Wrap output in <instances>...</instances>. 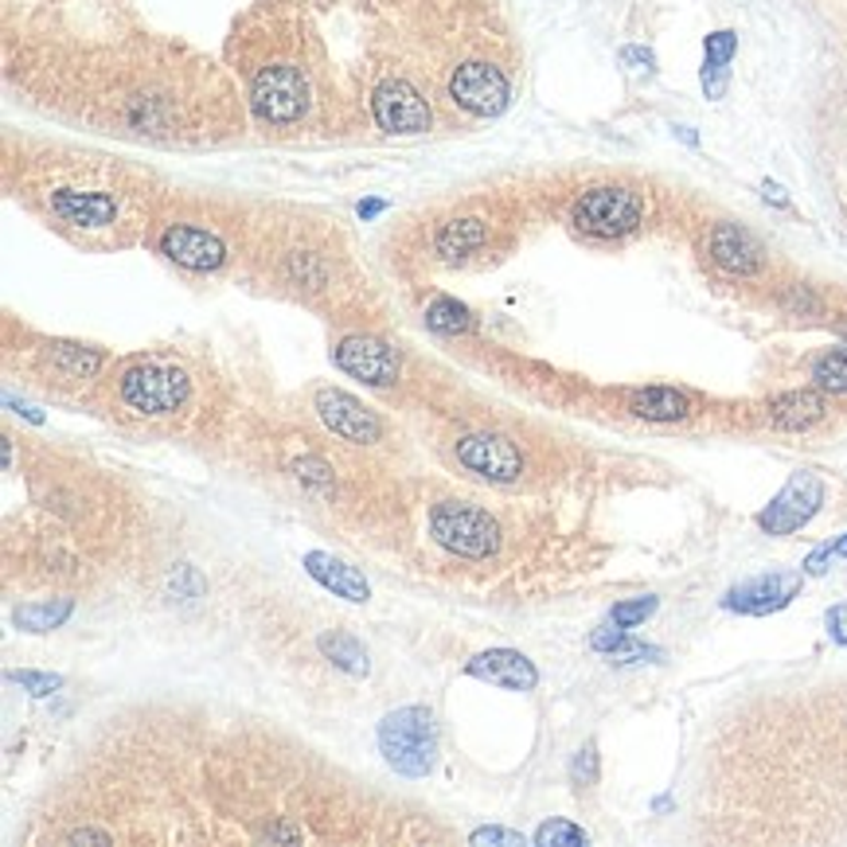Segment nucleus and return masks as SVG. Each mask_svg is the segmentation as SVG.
Here are the masks:
<instances>
[{
  "instance_id": "nucleus-23",
  "label": "nucleus",
  "mask_w": 847,
  "mask_h": 847,
  "mask_svg": "<svg viewBox=\"0 0 847 847\" xmlns=\"http://www.w3.org/2000/svg\"><path fill=\"white\" fill-rule=\"evenodd\" d=\"M734 51H739V36H734L731 27L711 32V36L703 39V90H707V99H723L726 79H731Z\"/></svg>"
},
{
  "instance_id": "nucleus-12",
  "label": "nucleus",
  "mask_w": 847,
  "mask_h": 847,
  "mask_svg": "<svg viewBox=\"0 0 847 847\" xmlns=\"http://www.w3.org/2000/svg\"><path fill=\"white\" fill-rule=\"evenodd\" d=\"M454 457L461 469H469V473L484 477V481H492V484H512V481H519V473H524V457H519V449L500 434L457 437Z\"/></svg>"
},
{
  "instance_id": "nucleus-2",
  "label": "nucleus",
  "mask_w": 847,
  "mask_h": 847,
  "mask_svg": "<svg viewBox=\"0 0 847 847\" xmlns=\"http://www.w3.org/2000/svg\"><path fill=\"white\" fill-rule=\"evenodd\" d=\"M192 399V375L172 359H129L117 371V402L137 419H172Z\"/></svg>"
},
{
  "instance_id": "nucleus-32",
  "label": "nucleus",
  "mask_w": 847,
  "mask_h": 847,
  "mask_svg": "<svg viewBox=\"0 0 847 847\" xmlns=\"http://www.w3.org/2000/svg\"><path fill=\"white\" fill-rule=\"evenodd\" d=\"M656 656H661V652H656V649H649V644H641V641H629V637H625V641H621V644H617V649H614V652H609V661H614V664H637V661H656Z\"/></svg>"
},
{
  "instance_id": "nucleus-25",
  "label": "nucleus",
  "mask_w": 847,
  "mask_h": 847,
  "mask_svg": "<svg viewBox=\"0 0 847 847\" xmlns=\"http://www.w3.org/2000/svg\"><path fill=\"white\" fill-rule=\"evenodd\" d=\"M71 617V602H39V606H24L16 609V625H24L27 633H47V629H59L62 621Z\"/></svg>"
},
{
  "instance_id": "nucleus-10",
  "label": "nucleus",
  "mask_w": 847,
  "mask_h": 847,
  "mask_svg": "<svg viewBox=\"0 0 847 847\" xmlns=\"http://www.w3.org/2000/svg\"><path fill=\"white\" fill-rule=\"evenodd\" d=\"M824 504V481L809 469L789 477V484L758 512V527L766 536H793L809 524Z\"/></svg>"
},
{
  "instance_id": "nucleus-15",
  "label": "nucleus",
  "mask_w": 847,
  "mask_h": 847,
  "mask_svg": "<svg viewBox=\"0 0 847 847\" xmlns=\"http://www.w3.org/2000/svg\"><path fill=\"white\" fill-rule=\"evenodd\" d=\"M801 594V574H762V579H749L742 586H734L731 594L723 598V606L731 614H749V617H766L786 609L789 602Z\"/></svg>"
},
{
  "instance_id": "nucleus-30",
  "label": "nucleus",
  "mask_w": 847,
  "mask_h": 847,
  "mask_svg": "<svg viewBox=\"0 0 847 847\" xmlns=\"http://www.w3.org/2000/svg\"><path fill=\"white\" fill-rule=\"evenodd\" d=\"M571 777H574V786H594L598 781V749L594 746H582L579 754H574V766H571Z\"/></svg>"
},
{
  "instance_id": "nucleus-8",
  "label": "nucleus",
  "mask_w": 847,
  "mask_h": 847,
  "mask_svg": "<svg viewBox=\"0 0 847 847\" xmlns=\"http://www.w3.org/2000/svg\"><path fill=\"white\" fill-rule=\"evenodd\" d=\"M371 117L384 134L394 137H419L434 129V106L430 99L402 75H387L384 82H375L371 90Z\"/></svg>"
},
{
  "instance_id": "nucleus-3",
  "label": "nucleus",
  "mask_w": 847,
  "mask_h": 847,
  "mask_svg": "<svg viewBox=\"0 0 847 847\" xmlns=\"http://www.w3.org/2000/svg\"><path fill=\"white\" fill-rule=\"evenodd\" d=\"M571 224L590 239H625L644 224V196L629 184L586 187L571 207Z\"/></svg>"
},
{
  "instance_id": "nucleus-29",
  "label": "nucleus",
  "mask_w": 847,
  "mask_h": 847,
  "mask_svg": "<svg viewBox=\"0 0 847 847\" xmlns=\"http://www.w3.org/2000/svg\"><path fill=\"white\" fill-rule=\"evenodd\" d=\"M652 609H656V598H633V602H621V606H614V614H609V621L621 625V629H633V625H641L644 617H652Z\"/></svg>"
},
{
  "instance_id": "nucleus-17",
  "label": "nucleus",
  "mask_w": 847,
  "mask_h": 847,
  "mask_svg": "<svg viewBox=\"0 0 847 847\" xmlns=\"http://www.w3.org/2000/svg\"><path fill=\"white\" fill-rule=\"evenodd\" d=\"M282 277H286V286H297L305 297H321L336 282V259L324 247H312V242L297 247L294 242L282 254Z\"/></svg>"
},
{
  "instance_id": "nucleus-22",
  "label": "nucleus",
  "mask_w": 847,
  "mask_h": 847,
  "mask_svg": "<svg viewBox=\"0 0 847 847\" xmlns=\"http://www.w3.org/2000/svg\"><path fill=\"white\" fill-rule=\"evenodd\" d=\"M492 227L489 219H481V215H461V219H449V224H442V231H437L434 247L442 259L457 262V259H469V254H477V250L489 242Z\"/></svg>"
},
{
  "instance_id": "nucleus-31",
  "label": "nucleus",
  "mask_w": 847,
  "mask_h": 847,
  "mask_svg": "<svg viewBox=\"0 0 847 847\" xmlns=\"http://www.w3.org/2000/svg\"><path fill=\"white\" fill-rule=\"evenodd\" d=\"M12 684L27 687L32 696H51L55 687H62L59 676H47V672H12Z\"/></svg>"
},
{
  "instance_id": "nucleus-33",
  "label": "nucleus",
  "mask_w": 847,
  "mask_h": 847,
  "mask_svg": "<svg viewBox=\"0 0 847 847\" xmlns=\"http://www.w3.org/2000/svg\"><path fill=\"white\" fill-rule=\"evenodd\" d=\"M473 844H508V847H524V836L519 832H508V828H481L473 832Z\"/></svg>"
},
{
  "instance_id": "nucleus-13",
  "label": "nucleus",
  "mask_w": 847,
  "mask_h": 847,
  "mask_svg": "<svg viewBox=\"0 0 847 847\" xmlns=\"http://www.w3.org/2000/svg\"><path fill=\"white\" fill-rule=\"evenodd\" d=\"M312 411H317V419H321L324 426L340 437V442H352V446H375V442L384 437V422H379V414L367 411L364 402L352 399V394H344V391H332V387L317 391Z\"/></svg>"
},
{
  "instance_id": "nucleus-16",
  "label": "nucleus",
  "mask_w": 847,
  "mask_h": 847,
  "mask_svg": "<svg viewBox=\"0 0 847 847\" xmlns=\"http://www.w3.org/2000/svg\"><path fill=\"white\" fill-rule=\"evenodd\" d=\"M707 259L731 277H749L758 274L766 262V247H762L746 227L739 224H714L707 234Z\"/></svg>"
},
{
  "instance_id": "nucleus-19",
  "label": "nucleus",
  "mask_w": 847,
  "mask_h": 847,
  "mask_svg": "<svg viewBox=\"0 0 847 847\" xmlns=\"http://www.w3.org/2000/svg\"><path fill=\"white\" fill-rule=\"evenodd\" d=\"M824 414H828V407H824V391H816V387L777 394V399L766 407L769 426L786 430V434H804V430H812L816 422H824Z\"/></svg>"
},
{
  "instance_id": "nucleus-14",
  "label": "nucleus",
  "mask_w": 847,
  "mask_h": 847,
  "mask_svg": "<svg viewBox=\"0 0 847 847\" xmlns=\"http://www.w3.org/2000/svg\"><path fill=\"white\" fill-rule=\"evenodd\" d=\"M106 367V352L87 348V344H67L51 340L39 348V379L47 387H82Z\"/></svg>"
},
{
  "instance_id": "nucleus-36",
  "label": "nucleus",
  "mask_w": 847,
  "mask_h": 847,
  "mask_svg": "<svg viewBox=\"0 0 847 847\" xmlns=\"http://www.w3.org/2000/svg\"><path fill=\"white\" fill-rule=\"evenodd\" d=\"M766 199H774V204H781V207H789V196L781 192L777 184H766Z\"/></svg>"
},
{
  "instance_id": "nucleus-37",
  "label": "nucleus",
  "mask_w": 847,
  "mask_h": 847,
  "mask_svg": "<svg viewBox=\"0 0 847 847\" xmlns=\"http://www.w3.org/2000/svg\"><path fill=\"white\" fill-rule=\"evenodd\" d=\"M836 554H847V536H844V543L836 539Z\"/></svg>"
},
{
  "instance_id": "nucleus-4",
  "label": "nucleus",
  "mask_w": 847,
  "mask_h": 847,
  "mask_svg": "<svg viewBox=\"0 0 847 847\" xmlns=\"http://www.w3.org/2000/svg\"><path fill=\"white\" fill-rule=\"evenodd\" d=\"M44 207L51 224L82 234H102L122 224L125 199L122 192L102 184H51L44 187Z\"/></svg>"
},
{
  "instance_id": "nucleus-5",
  "label": "nucleus",
  "mask_w": 847,
  "mask_h": 847,
  "mask_svg": "<svg viewBox=\"0 0 847 847\" xmlns=\"http://www.w3.org/2000/svg\"><path fill=\"white\" fill-rule=\"evenodd\" d=\"M379 749L402 777H426L437 762V726L426 707H399L379 726Z\"/></svg>"
},
{
  "instance_id": "nucleus-18",
  "label": "nucleus",
  "mask_w": 847,
  "mask_h": 847,
  "mask_svg": "<svg viewBox=\"0 0 847 847\" xmlns=\"http://www.w3.org/2000/svg\"><path fill=\"white\" fill-rule=\"evenodd\" d=\"M469 676L473 679H484L492 687H508V691H531L539 684V672L536 664L527 661L524 652L516 649H489L481 656L469 661Z\"/></svg>"
},
{
  "instance_id": "nucleus-9",
  "label": "nucleus",
  "mask_w": 847,
  "mask_h": 847,
  "mask_svg": "<svg viewBox=\"0 0 847 847\" xmlns=\"http://www.w3.org/2000/svg\"><path fill=\"white\" fill-rule=\"evenodd\" d=\"M157 250L164 259L176 262L184 270H196V274H215L224 270L231 259V247H227L224 231L211 224H199V219H172L161 227L157 234Z\"/></svg>"
},
{
  "instance_id": "nucleus-21",
  "label": "nucleus",
  "mask_w": 847,
  "mask_h": 847,
  "mask_svg": "<svg viewBox=\"0 0 847 847\" xmlns=\"http://www.w3.org/2000/svg\"><path fill=\"white\" fill-rule=\"evenodd\" d=\"M629 414L644 422H684L691 414V399L679 387H637L629 391Z\"/></svg>"
},
{
  "instance_id": "nucleus-35",
  "label": "nucleus",
  "mask_w": 847,
  "mask_h": 847,
  "mask_svg": "<svg viewBox=\"0 0 847 847\" xmlns=\"http://www.w3.org/2000/svg\"><path fill=\"white\" fill-rule=\"evenodd\" d=\"M828 629H832V637H836L839 644H847V606L828 609Z\"/></svg>"
},
{
  "instance_id": "nucleus-7",
  "label": "nucleus",
  "mask_w": 847,
  "mask_h": 847,
  "mask_svg": "<svg viewBox=\"0 0 847 847\" xmlns=\"http://www.w3.org/2000/svg\"><path fill=\"white\" fill-rule=\"evenodd\" d=\"M430 536L461 559H489L500 547L496 519L473 504H457V500H446L430 512Z\"/></svg>"
},
{
  "instance_id": "nucleus-26",
  "label": "nucleus",
  "mask_w": 847,
  "mask_h": 847,
  "mask_svg": "<svg viewBox=\"0 0 847 847\" xmlns=\"http://www.w3.org/2000/svg\"><path fill=\"white\" fill-rule=\"evenodd\" d=\"M426 324L437 332H469L473 329V312L465 309V305H457L454 297H437L426 309Z\"/></svg>"
},
{
  "instance_id": "nucleus-6",
  "label": "nucleus",
  "mask_w": 847,
  "mask_h": 847,
  "mask_svg": "<svg viewBox=\"0 0 847 847\" xmlns=\"http://www.w3.org/2000/svg\"><path fill=\"white\" fill-rule=\"evenodd\" d=\"M446 90H449V102L461 106L465 114L496 117V114H504L512 102V75L504 71L496 59L473 55V59H461L454 71H449Z\"/></svg>"
},
{
  "instance_id": "nucleus-27",
  "label": "nucleus",
  "mask_w": 847,
  "mask_h": 847,
  "mask_svg": "<svg viewBox=\"0 0 847 847\" xmlns=\"http://www.w3.org/2000/svg\"><path fill=\"white\" fill-rule=\"evenodd\" d=\"M321 649H324V656H332V661H336L344 672H352V676H359V672H367V652L359 649L356 637H348V633L321 637Z\"/></svg>"
},
{
  "instance_id": "nucleus-11",
  "label": "nucleus",
  "mask_w": 847,
  "mask_h": 847,
  "mask_svg": "<svg viewBox=\"0 0 847 847\" xmlns=\"http://www.w3.org/2000/svg\"><path fill=\"white\" fill-rule=\"evenodd\" d=\"M340 371H348L352 379L367 387H394L402 375V359L399 352L379 336H367V332H352V336H340L336 348H332Z\"/></svg>"
},
{
  "instance_id": "nucleus-28",
  "label": "nucleus",
  "mask_w": 847,
  "mask_h": 847,
  "mask_svg": "<svg viewBox=\"0 0 847 847\" xmlns=\"http://www.w3.org/2000/svg\"><path fill=\"white\" fill-rule=\"evenodd\" d=\"M536 844H539V847H554V844H590V836L579 828V824H571V821H547V824H539Z\"/></svg>"
},
{
  "instance_id": "nucleus-34",
  "label": "nucleus",
  "mask_w": 847,
  "mask_h": 847,
  "mask_svg": "<svg viewBox=\"0 0 847 847\" xmlns=\"http://www.w3.org/2000/svg\"><path fill=\"white\" fill-rule=\"evenodd\" d=\"M621 62H629L633 71H652L656 67V55L649 47H621Z\"/></svg>"
},
{
  "instance_id": "nucleus-24",
  "label": "nucleus",
  "mask_w": 847,
  "mask_h": 847,
  "mask_svg": "<svg viewBox=\"0 0 847 847\" xmlns=\"http://www.w3.org/2000/svg\"><path fill=\"white\" fill-rule=\"evenodd\" d=\"M809 379L816 391L847 394V344H836V348L821 352V356L812 359Z\"/></svg>"
},
{
  "instance_id": "nucleus-1",
  "label": "nucleus",
  "mask_w": 847,
  "mask_h": 847,
  "mask_svg": "<svg viewBox=\"0 0 847 847\" xmlns=\"http://www.w3.org/2000/svg\"><path fill=\"white\" fill-rule=\"evenodd\" d=\"M247 79V106L266 137L301 141L340 129V99L329 75L305 44H266L239 67Z\"/></svg>"
},
{
  "instance_id": "nucleus-20",
  "label": "nucleus",
  "mask_w": 847,
  "mask_h": 847,
  "mask_svg": "<svg viewBox=\"0 0 847 847\" xmlns=\"http://www.w3.org/2000/svg\"><path fill=\"white\" fill-rule=\"evenodd\" d=\"M305 571H309L324 590H332V594H336V598H344V602H356V606H364V602L371 598V586H367V579L356 571V566H348L344 559H332V554H324V551H309V554H305Z\"/></svg>"
}]
</instances>
